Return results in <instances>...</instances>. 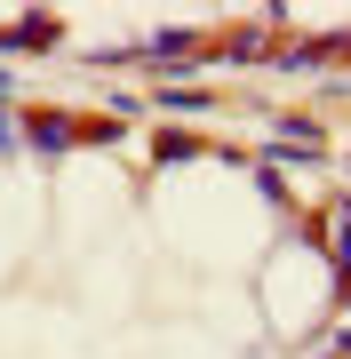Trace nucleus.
Segmentation results:
<instances>
[{"mask_svg":"<svg viewBox=\"0 0 351 359\" xmlns=\"http://www.w3.org/2000/svg\"><path fill=\"white\" fill-rule=\"evenodd\" d=\"M25 136H32V144H48V152H56V144H64V136H72V120H32V128H25Z\"/></svg>","mask_w":351,"mask_h":359,"instance_id":"nucleus-1","label":"nucleus"}]
</instances>
